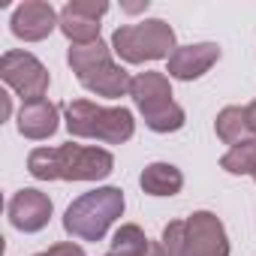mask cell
<instances>
[{"label":"cell","instance_id":"cell-23","mask_svg":"<svg viewBox=\"0 0 256 256\" xmlns=\"http://www.w3.org/2000/svg\"><path fill=\"white\" fill-rule=\"evenodd\" d=\"M0 96H4V118L10 114V94H0Z\"/></svg>","mask_w":256,"mask_h":256},{"label":"cell","instance_id":"cell-24","mask_svg":"<svg viewBox=\"0 0 256 256\" xmlns=\"http://www.w3.org/2000/svg\"><path fill=\"white\" fill-rule=\"evenodd\" d=\"M253 178H256V175H253Z\"/></svg>","mask_w":256,"mask_h":256},{"label":"cell","instance_id":"cell-15","mask_svg":"<svg viewBox=\"0 0 256 256\" xmlns=\"http://www.w3.org/2000/svg\"><path fill=\"white\" fill-rule=\"evenodd\" d=\"M214 130H217V136H220L226 145L244 142V136L250 133L247 108H241V106H226V108L217 114V120H214Z\"/></svg>","mask_w":256,"mask_h":256},{"label":"cell","instance_id":"cell-5","mask_svg":"<svg viewBox=\"0 0 256 256\" xmlns=\"http://www.w3.org/2000/svg\"><path fill=\"white\" fill-rule=\"evenodd\" d=\"M112 48L126 64H145L175 54V30L163 18H148L139 24H120L112 36Z\"/></svg>","mask_w":256,"mask_h":256},{"label":"cell","instance_id":"cell-6","mask_svg":"<svg viewBox=\"0 0 256 256\" xmlns=\"http://www.w3.org/2000/svg\"><path fill=\"white\" fill-rule=\"evenodd\" d=\"M0 78H4L24 102L34 100H46L48 90V70L30 54V52H6L0 58Z\"/></svg>","mask_w":256,"mask_h":256},{"label":"cell","instance_id":"cell-13","mask_svg":"<svg viewBox=\"0 0 256 256\" xmlns=\"http://www.w3.org/2000/svg\"><path fill=\"white\" fill-rule=\"evenodd\" d=\"M139 184L148 196H175L184 187V175L172 163H151V166H145Z\"/></svg>","mask_w":256,"mask_h":256},{"label":"cell","instance_id":"cell-21","mask_svg":"<svg viewBox=\"0 0 256 256\" xmlns=\"http://www.w3.org/2000/svg\"><path fill=\"white\" fill-rule=\"evenodd\" d=\"M247 124H250V133H256V100L247 106Z\"/></svg>","mask_w":256,"mask_h":256},{"label":"cell","instance_id":"cell-18","mask_svg":"<svg viewBox=\"0 0 256 256\" xmlns=\"http://www.w3.org/2000/svg\"><path fill=\"white\" fill-rule=\"evenodd\" d=\"M145 124H148V130H154V133H175V130L184 126V108L178 102H169V106H163L157 112H148Z\"/></svg>","mask_w":256,"mask_h":256},{"label":"cell","instance_id":"cell-19","mask_svg":"<svg viewBox=\"0 0 256 256\" xmlns=\"http://www.w3.org/2000/svg\"><path fill=\"white\" fill-rule=\"evenodd\" d=\"M66 10H72V12L84 16V18H94V22H100V18L108 12V4H106V0H70V4H66Z\"/></svg>","mask_w":256,"mask_h":256},{"label":"cell","instance_id":"cell-22","mask_svg":"<svg viewBox=\"0 0 256 256\" xmlns=\"http://www.w3.org/2000/svg\"><path fill=\"white\" fill-rule=\"evenodd\" d=\"M145 256H169V253H166V247H163V244H151V247L145 250Z\"/></svg>","mask_w":256,"mask_h":256},{"label":"cell","instance_id":"cell-17","mask_svg":"<svg viewBox=\"0 0 256 256\" xmlns=\"http://www.w3.org/2000/svg\"><path fill=\"white\" fill-rule=\"evenodd\" d=\"M220 166L229 172V175H256V139H244L238 145H232Z\"/></svg>","mask_w":256,"mask_h":256},{"label":"cell","instance_id":"cell-4","mask_svg":"<svg viewBox=\"0 0 256 256\" xmlns=\"http://www.w3.org/2000/svg\"><path fill=\"white\" fill-rule=\"evenodd\" d=\"M120 214H124V193L118 187H100L78 196L66 208L64 229L82 241H100Z\"/></svg>","mask_w":256,"mask_h":256},{"label":"cell","instance_id":"cell-2","mask_svg":"<svg viewBox=\"0 0 256 256\" xmlns=\"http://www.w3.org/2000/svg\"><path fill=\"white\" fill-rule=\"evenodd\" d=\"M76 78L82 82V88H88L96 96H108L118 100L124 94H130V72L120 64L112 60V48L106 42H90V46H72L66 54Z\"/></svg>","mask_w":256,"mask_h":256},{"label":"cell","instance_id":"cell-16","mask_svg":"<svg viewBox=\"0 0 256 256\" xmlns=\"http://www.w3.org/2000/svg\"><path fill=\"white\" fill-rule=\"evenodd\" d=\"M148 247H151V241L145 238V232L136 223H124L112 238L108 256H145Z\"/></svg>","mask_w":256,"mask_h":256},{"label":"cell","instance_id":"cell-8","mask_svg":"<svg viewBox=\"0 0 256 256\" xmlns=\"http://www.w3.org/2000/svg\"><path fill=\"white\" fill-rule=\"evenodd\" d=\"M60 24V16L54 12L52 4L46 0H24L12 12V34L24 42H40L46 40L54 28Z\"/></svg>","mask_w":256,"mask_h":256},{"label":"cell","instance_id":"cell-11","mask_svg":"<svg viewBox=\"0 0 256 256\" xmlns=\"http://www.w3.org/2000/svg\"><path fill=\"white\" fill-rule=\"evenodd\" d=\"M58 130V106L48 100H34V102H22L18 108V133L24 139H48Z\"/></svg>","mask_w":256,"mask_h":256},{"label":"cell","instance_id":"cell-20","mask_svg":"<svg viewBox=\"0 0 256 256\" xmlns=\"http://www.w3.org/2000/svg\"><path fill=\"white\" fill-rule=\"evenodd\" d=\"M36 256H84V250L78 244H54V247H48Z\"/></svg>","mask_w":256,"mask_h":256},{"label":"cell","instance_id":"cell-9","mask_svg":"<svg viewBox=\"0 0 256 256\" xmlns=\"http://www.w3.org/2000/svg\"><path fill=\"white\" fill-rule=\"evenodd\" d=\"M10 223L22 232H40L46 229L48 217H52V199L34 187H24L18 190L12 199H10Z\"/></svg>","mask_w":256,"mask_h":256},{"label":"cell","instance_id":"cell-12","mask_svg":"<svg viewBox=\"0 0 256 256\" xmlns=\"http://www.w3.org/2000/svg\"><path fill=\"white\" fill-rule=\"evenodd\" d=\"M130 96L139 106V112L148 114L172 102V84L163 72H139L130 84Z\"/></svg>","mask_w":256,"mask_h":256},{"label":"cell","instance_id":"cell-10","mask_svg":"<svg viewBox=\"0 0 256 256\" xmlns=\"http://www.w3.org/2000/svg\"><path fill=\"white\" fill-rule=\"evenodd\" d=\"M220 60V46L217 42H196V46H181L169 58V76L181 82H193L205 76L214 64Z\"/></svg>","mask_w":256,"mask_h":256},{"label":"cell","instance_id":"cell-3","mask_svg":"<svg viewBox=\"0 0 256 256\" xmlns=\"http://www.w3.org/2000/svg\"><path fill=\"white\" fill-rule=\"evenodd\" d=\"M64 114H66L70 136H78V139H100L108 145H124L126 139H133V130H136L133 112L124 106L106 108L90 100H72L64 106Z\"/></svg>","mask_w":256,"mask_h":256},{"label":"cell","instance_id":"cell-7","mask_svg":"<svg viewBox=\"0 0 256 256\" xmlns=\"http://www.w3.org/2000/svg\"><path fill=\"white\" fill-rule=\"evenodd\" d=\"M184 256H229V238L217 214L196 211L184 220Z\"/></svg>","mask_w":256,"mask_h":256},{"label":"cell","instance_id":"cell-1","mask_svg":"<svg viewBox=\"0 0 256 256\" xmlns=\"http://www.w3.org/2000/svg\"><path fill=\"white\" fill-rule=\"evenodd\" d=\"M114 169V157L102 148L60 145L34 148L28 157V172L40 181H100Z\"/></svg>","mask_w":256,"mask_h":256},{"label":"cell","instance_id":"cell-14","mask_svg":"<svg viewBox=\"0 0 256 256\" xmlns=\"http://www.w3.org/2000/svg\"><path fill=\"white\" fill-rule=\"evenodd\" d=\"M60 30L64 36L72 42V46H90V42H100V22L94 18H84L72 10H60Z\"/></svg>","mask_w":256,"mask_h":256}]
</instances>
